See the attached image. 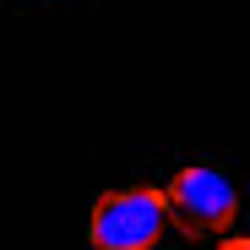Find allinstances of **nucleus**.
Segmentation results:
<instances>
[{
	"instance_id": "f257e3e1",
	"label": "nucleus",
	"mask_w": 250,
	"mask_h": 250,
	"mask_svg": "<svg viewBox=\"0 0 250 250\" xmlns=\"http://www.w3.org/2000/svg\"><path fill=\"white\" fill-rule=\"evenodd\" d=\"M174 207L169 190H152V185H120L104 190L87 212V245L93 250H152L169 229Z\"/></svg>"
},
{
	"instance_id": "f03ea898",
	"label": "nucleus",
	"mask_w": 250,
	"mask_h": 250,
	"mask_svg": "<svg viewBox=\"0 0 250 250\" xmlns=\"http://www.w3.org/2000/svg\"><path fill=\"white\" fill-rule=\"evenodd\" d=\"M163 190H169L174 218H180L190 234H218V229H229L234 212H239L234 180H229L223 169H212V163H185Z\"/></svg>"
},
{
	"instance_id": "7ed1b4c3",
	"label": "nucleus",
	"mask_w": 250,
	"mask_h": 250,
	"mask_svg": "<svg viewBox=\"0 0 250 250\" xmlns=\"http://www.w3.org/2000/svg\"><path fill=\"white\" fill-rule=\"evenodd\" d=\"M218 250H250V234H234V239H223Z\"/></svg>"
}]
</instances>
